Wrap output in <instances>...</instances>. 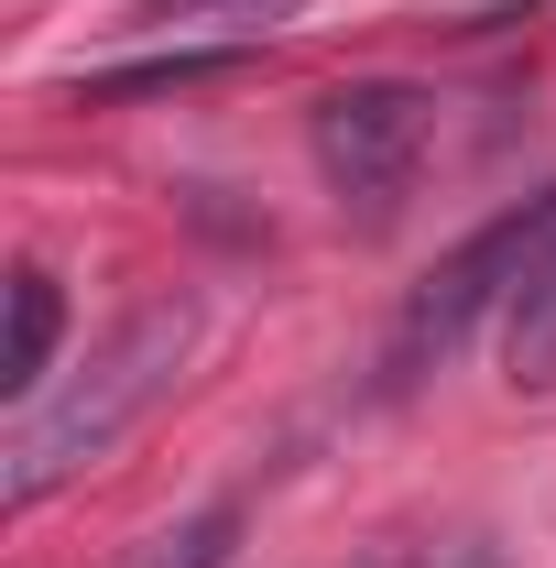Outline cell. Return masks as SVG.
I'll use <instances>...</instances> for the list:
<instances>
[{
	"mask_svg": "<svg viewBox=\"0 0 556 568\" xmlns=\"http://www.w3.org/2000/svg\"><path fill=\"white\" fill-rule=\"evenodd\" d=\"M186 361H197V295H153V306H132L99 351L76 361V383L33 394V405L11 416L0 503H11V514H33L55 481L99 470V459H110V448H121V437H132V426L186 383Z\"/></svg>",
	"mask_w": 556,
	"mask_h": 568,
	"instance_id": "obj_1",
	"label": "cell"
},
{
	"mask_svg": "<svg viewBox=\"0 0 556 568\" xmlns=\"http://www.w3.org/2000/svg\"><path fill=\"white\" fill-rule=\"evenodd\" d=\"M425 132H436V99L404 88V77H349L306 110V142H317V175L339 197L349 230H393L404 197H415Z\"/></svg>",
	"mask_w": 556,
	"mask_h": 568,
	"instance_id": "obj_2",
	"label": "cell"
},
{
	"mask_svg": "<svg viewBox=\"0 0 556 568\" xmlns=\"http://www.w3.org/2000/svg\"><path fill=\"white\" fill-rule=\"evenodd\" d=\"M524 219H535V197L513 219H491L481 241H459L436 274L404 295V317H393V351H382V394H415L425 372H447L459 361V339L481 328V317H502V295H513V263H524Z\"/></svg>",
	"mask_w": 556,
	"mask_h": 568,
	"instance_id": "obj_3",
	"label": "cell"
},
{
	"mask_svg": "<svg viewBox=\"0 0 556 568\" xmlns=\"http://www.w3.org/2000/svg\"><path fill=\"white\" fill-rule=\"evenodd\" d=\"M502 372L524 394H556V186L524 219V263H513V295H502Z\"/></svg>",
	"mask_w": 556,
	"mask_h": 568,
	"instance_id": "obj_4",
	"label": "cell"
},
{
	"mask_svg": "<svg viewBox=\"0 0 556 568\" xmlns=\"http://www.w3.org/2000/svg\"><path fill=\"white\" fill-rule=\"evenodd\" d=\"M55 339H66V295H55L44 263H22V274H11V339H0V394H11V405H33V394H44Z\"/></svg>",
	"mask_w": 556,
	"mask_h": 568,
	"instance_id": "obj_5",
	"label": "cell"
},
{
	"mask_svg": "<svg viewBox=\"0 0 556 568\" xmlns=\"http://www.w3.org/2000/svg\"><path fill=\"white\" fill-rule=\"evenodd\" d=\"M240 67V44H175L153 67H110V77H76V99H164V88H208V77Z\"/></svg>",
	"mask_w": 556,
	"mask_h": 568,
	"instance_id": "obj_6",
	"label": "cell"
},
{
	"mask_svg": "<svg viewBox=\"0 0 556 568\" xmlns=\"http://www.w3.org/2000/svg\"><path fill=\"white\" fill-rule=\"evenodd\" d=\"M295 0H132L142 33H175V22H229V33H262V22H284Z\"/></svg>",
	"mask_w": 556,
	"mask_h": 568,
	"instance_id": "obj_7",
	"label": "cell"
},
{
	"mask_svg": "<svg viewBox=\"0 0 556 568\" xmlns=\"http://www.w3.org/2000/svg\"><path fill=\"white\" fill-rule=\"evenodd\" d=\"M229 536H240V503H208V514H186V525L164 536L153 568H229Z\"/></svg>",
	"mask_w": 556,
	"mask_h": 568,
	"instance_id": "obj_8",
	"label": "cell"
}]
</instances>
